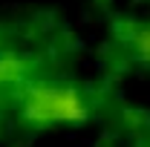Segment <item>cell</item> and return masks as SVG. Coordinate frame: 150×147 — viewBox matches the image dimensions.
<instances>
[{
    "label": "cell",
    "mask_w": 150,
    "mask_h": 147,
    "mask_svg": "<svg viewBox=\"0 0 150 147\" xmlns=\"http://www.w3.org/2000/svg\"><path fill=\"white\" fill-rule=\"evenodd\" d=\"M20 115L32 127L81 124L90 118V101L69 84H32L23 92Z\"/></svg>",
    "instance_id": "1"
},
{
    "label": "cell",
    "mask_w": 150,
    "mask_h": 147,
    "mask_svg": "<svg viewBox=\"0 0 150 147\" xmlns=\"http://www.w3.org/2000/svg\"><path fill=\"white\" fill-rule=\"evenodd\" d=\"M133 46H136V52H139V58L150 64V26H144V29H139V32L133 35Z\"/></svg>",
    "instance_id": "2"
}]
</instances>
